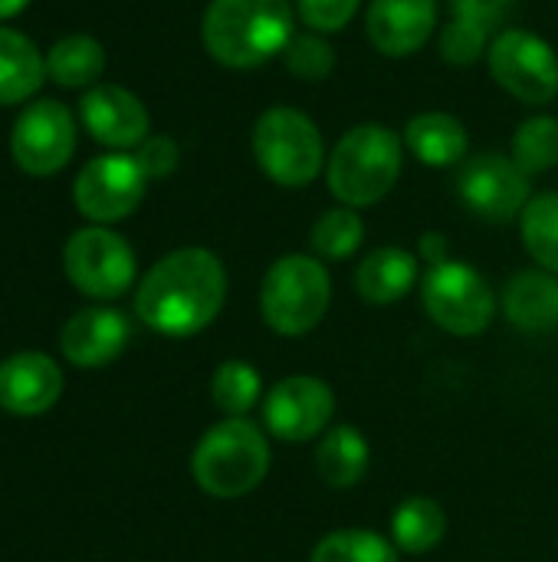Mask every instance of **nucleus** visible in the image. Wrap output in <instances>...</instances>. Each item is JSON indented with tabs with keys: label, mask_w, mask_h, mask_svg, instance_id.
Segmentation results:
<instances>
[{
	"label": "nucleus",
	"mask_w": 558,
	"mask_h": 562,
	"mask_svg": "<svg viewBox=\"0 0 558 562\" xmlns=\"http://www.w3.org/2000/svg\"><path fill=\"white\" fill-rule=\"evenodd\" d=\"M105 72V49L99 40L86 33L62 36L46 53V76L66 89L99 86V76Z\"/></svg>",
	"instance_id": "23"
},
{
	"label": "nucleus",
	"mask_w": 558,
	"mask_h": 562,
	"mask_svg": "<svg viewBox=\"0 0 558 562\" xmlns=\"http://www.w3.org/2000/svg\"><path fill=\"white\" fill-rule=\"evenodd\" d=\"M503 313L520 333L558 329V273L520 270L503 290Z\"/></svg>",
	"instance_id": "18"
},
{
	"label": "nucleus",
	"mask_w": 558,
	"mask_h": 562,
	"mask_svg": "<svg viewBox=\"0 0 558 562\" xmlns=\"http://www.w3.org/2000/svg\"><path fill=\"white\" fill-rule=\"evenodd\" d=\"M76 151V122L69 109L56 99L30 102L10 132V155L26 175L46 178L69 165Z\"/></svg>",
	"instance_id": "10"
},
{
	"label": "nucleus",
	"mask_w": 558,
	"mask_h": 562,
	"mask_svg": "<svg viewBox=\"0 0 558 562\" xmlns=\"http://www.w3.org/2000/svg\"><path fill=\"white\" fill-rule=\"evenodd\" d=\"M132 326L118 310L109 306H89L79 310L59 333L62 356L79 369H99L122 356L128 346Z\"/></svg>",
	"instance_id": "16"
},
{
	"label": "nucleus",
	"mask_w": 558,
	"mask_h": 562,
	"mask_svg": "<svg viewBox=\"0 0 558 562\" xmlns=\"http://www.w3.org/2000/svg\"><path fill=\"white\" fill-rule=\"evenodd\" d=\"M437 23V0H372L368 40L382 56L418 53Z\"/></svg>",
	"instance_id": "17"
},
{
	"label": "nucleus",
	"mask_w": 558,
	"mask_h": 562,
	"mask_svg": "<svg viewBox=\"0 0 558 562\" xmlns=\"http://www.w3.org/2000/svg\"><path fill=\"white\" fill-rule=\"evenodd\" d=\"M447 533V514L434 497H408L391 517V543L401 553H431Z\"/></svg>",
	"instance_id": "24"
},
{
	"label": "nucleus",
	"mask_w": 558,
	"mask_h": 562,
	"mask_svg": "<svg viewBox=\"0 0 558 562\" xmlns=\"http://www.w3.org/2000/svg\"><path fill=\"white\" fill-rule=\"evenodd\" d=\"M516 0H454V16L474 20L480 26H487L490 33L510 16Z\"/></svg>",
	"instance_id": "34"
},
{
	"label": "nucleus",
	"mask_w": 558,
	"mask_h": 562,
	"mask_svg": "<svg viewBox=\"0 0 558 562\" xmlns=\"http://www.w3.org/2000/svg\"><path fill=\"white\" fill-rule=\"evenodd\" d=\"M418 257L401 247H378L372 250L355 273V290L372 306H391L411 293L418 283Z\"/></svg>",
	"instance_id": "19"
},
{
	"label": "nucleus",
	"mask_w": 558,
	"mask_h": 562,
	"mask_svg": "<svg viewBox=\"0 0 558 562\" xmlns=\"http://www.w3.org/2000/svg\"><path fill=\"white\" fill-rule=\"evenodd\" d=\"M135 161H138V168H141V175H145L148 181H161V178L174 175V168H178V161H181V148H178V142L168 138V135H148V138L138 145Z\"/></svg>",
	"instance_id": "33"
},
{
	"label": "nucleus",
	"mask_w": 558,
	"mask_h": 562,
	"mask_svg": "<svg viewBox=\"0 0 558 562\" xmlns=\"http://www.w3.org/2000/svg\"><path fill=\"white\" fill-rule=\"evenodd\" d=\"M493 79L526 105H546L558 95L556 49L529 30H503L490 43Z\"/></svg>",
	"instance_id": "9"
},
{
	"label": "nucleus",
	"mask_w": 558,
	"mask_h": 562,
	"mask_svg": "<svg viewBox=\"0 0 558 562\" xmlns=\"http://www.w3.org/2000/svg\"><path fill=\"white\" fill-rule=\"evenodd\" d=\"M362 240H365V224H362L358 211L345 207V204L329 207L312 224V234H309V247L322 260H345L362 247Z\"/></svg>",
	"instance_id": "26"
},
{
	"label": "nucleus",
	"mask_w": 558,
	"mask_h": 562,
	"mask_svg": "<svg viewBox=\"0 0 558 562\" xmlns=\"http://www.w3.org/2000/svg\"><path fill=\"white\" fill-rule=\"evenodd\" d=\"M493 33L474 20L454 16V23L444 26L441 33V56L451 66H474L483 53H490V40Z\"/></svg>",
	"instance_id": "31"
},
{
	"label": "nucleus",
	"mask_w": 558,
	"mask_h": 562,
	"mask_svg": "<svg viewBox=\"0 0 558 562\" xmlns=\"http://www.w3.org/2000/svg\"><path fill=\"white\" fill-rule=\"evenodd\" d=\"M424 313L451 336H480L497 316V293L483 273L460 260H444L424 273Z\"/></svg>",
	"instance_id": "7"
},
{
	"label": "nucleus",
	"mask_w": 558,
	"mask_h": 562,
	"mask_svg": "<svg viewBox=\"0 0 558 562\" xmlns=\"http://www.w3.org/2000/svg\"><path fill=\"white\" fill-rule=\"evenodd\" d=\"M401 161V138L388 125H355L339 138V145L329 155V191L345 207H372L398 184Z\"/></svg>",
	"instance_id": "4"
},
{
	"label": "nucleus",
	"mask_w": 558,
	"mask_h": 562,
	"mask_svg": "<svg viewBox=\"0 0 558 562\" xmlns=\"http://www.w3.org/2000/svg\"><path fill=\"white\" fill-rule=\"evenodd\" d=\"M227 300V273L217 254L181 247L161 257L135 293L138 319L171 339L207 329Z\"/></svg>",
	"instance_id": "1"
},
{
	"label": "nucleus",
	"mask_w": 558,
	"mask_h": 562,
	"mask_svg": "<svg viewBox=\"0 0 558 562\" xmlns=\"http://www.w3.org/2000/svg\"><path fill=\"white\" fill-rule=\"evenodd\" d=\"M309 562H398V547L372 530H335L316 543Z\"/></svg>",
	"instance_id": "27"
},
{
	"label": "nucleus",
	"mask_w": 558,
	"mask_h": 562,
	"mask_svg": "<svg viewBox=\"0 0 558 562\" xmlns=\"http://www.w3.org/2000/svg\"><path fill=\"white\" fill-rule=\"evenodd\" d=\"M335 415L332 389L316 375H289L280 379L263 398V422L266 431L280 441H312L326 435Z\"/></svg>",
	"instance_id": "13"
},
{
	"label": "nucleus",
	"mask_w": 558,
	"mask_h": 562,
	"mask_svg": "<svg viewBox=\"0 0 558 562\" xmlns=\"http://www.w3.org/2000/svg\"><path fill=\"white\" fill-rule=\"evenodd\" d=\"M368 461H372V448L355 425L329 428L319 441V451H316L319 477L335 491L355 487L368 474Z\"/></svg>",
	"instance_id": "22"
},
{
	"label": "nucleus",
	"mask_w": 558,
	"mask_h": 562,
	"mask_svg": "<svg viewBox=\"0 0 558 562\" xmlns=\"http://www.w3.org/2000/svg\"><path fill=\"white\" fill-rule=\"evenodd\" d=\"M283 63L296 79L319 82L329 79L335 69V49L322 40V33H296L283 49Z\"/></svg>",
	"instance_id": "30"
},
{
	"label": "nucleus",
	"mask_w": 558,
	"mask_h": 562,
	"mask_svg": "<svg viewBox=\"0 0 558 562\" xmlns=\"http://www.w3.org/2000/svg\"><path fill=\"white\" fill-rule=\"evenodd\" d=\"M62 395V372L43 352H16L0 362V408L16 418L49 412Z\"/></svg>",
	"instance_id": "15"
},
{
	"label": "nucleus",
	"mask_w": 558,
	"mask_h": 562,
	"mask_svg": "<svg viewBox=\"0 0 558 562\" xmlns=\"http://www.w3.org/2000/svg\"><path fill=\"white\" fill-rule=\"evenodd\" d=\"M210 395H214V405L227 415V418H243L263 395V382H260V372L250 366V362H240V359H230L224 362L214 379H210Z\"/></svg>",
	"instance_id": "28"
},
{
	"label": "nucleus",
	"mask_w": 558,
	"mask_h": 562,
	"mask_svg": "<svg viewBox=\"0 0 558 562\" xmlns=\"http://www.w3.org/2000/svg\"><path fill=\"white\" fill-rule=\"evenodd\" d=\"M69 283L92 300H115L135 283V250L102 224L76 231L62 247Z\"/></svg>",
	"instance_id": "8"
},
{
	"label": "nucleus",
	"mask_w": 558,
	"mask_h": 562,
	"mask_svg": "<svg viewBox=\"0 0 558 562\" xmlns=\"http://www.w3.org/2000/svg\"><path fill=\"white\" fill-rule=\"evenodd\" d=\"M201 36L207 53L230 69H257L283 56L293 33L289 0H210Z\"/></svg>",
	"instance_id": "2"
},
{
	"label": "nucleus",
	"mask_w": 558,
	"mask_h": 562,
	"mask_svg": "<svg viewBox=\"0 0 558 562\" xmlns=\"http://www.w3.org/2000/svg\"><path fill=\"white\" fill-rule=\"evenodd\" d=\"M520 234H523V247L529 250V257L549 270L558 273V194H536L529 198L526 211L520 214Z\"/></svg>",
	"instance_id": "25"
},
{
	"label": "nucleus",
	"mask_w": 558,
	"mask_h": 562,
	"mask_svg": "<svg viewBox=\"0 0 558 562\" xmlns=\"http://www.w3.org/2000/svg\"><path fill=\"white\" fill-rule=\"evenodd\" d=\"M457 194L477 217L506 224L516 221L529 204V175L513 158L487 151L460 168Z\"/></svg>",
	"instance_id": "12"
},
{
	"label": "nucleus",
	"mask_w": 558,
	"mask_h": 562,
	"mask_svg": "<svg viewBox=\"0 0 558 562\" xmlns=\"http://www.w3.org/2000/svg\"><path fill=\"white\" fill-rule=\"evenodd\" d=\"M421 254H424V260H428L431 267H437V263L451 260V254H447V237H444V234H437V231L424 234V237H421Z\"/></svg>",
	"instance_id": "35"
},
{
	"label": "nucleus",
	"mask_w": 558,
	"mask_h": 562,
	"mask_svg": "<svg viewBox=\"0 0 558 562\" xmlns=\"http://www.w3.org/2000/svg\"><path fill=\"white\" fill-rule=\"evenodd\" d=\"M148 178L141 175L135 155H99L92 158L72 184V201L82 217L95 224H115L138 211Z\"/></svg>",
	"instance_id": "11"
},
{
	"label": "nucleus",
	"mask_w": 558,
	"mask_h": 562,
	"mask_svg": "<svg viewBox=\"0 0 558 562\" xmlns=\"http://www.w3.org/2000/svg\"><path fill=\"white\" fill-rule=\"evenodd\" d=\"M513 161L533 178L558 165V119L533 115L513 135Z\"/></svg>",
	"instance_id": "29"
},
{
	"label": "nucleus",
	"mask_w": 558,
	"mask_h": 562,
	"mask_svg": "<svg viewBox=\"0 0 558 562\" xmlns=\"http://www.w3.org/2000/svg\"><path fill=\"white\" fill-rule=\"evenodd\" d=\"M46 79V59L20 30L0 26V105L26 102Z\"/></svg>",
	"instance_id": "21"
},
{
	"label": "nucleus",
	"mask_w": 558,
	"mask_h": 562,
	"mask_svg": "<svg viewBox=\"0 0 558 562\" xmlns=\"http://www.w3.org/2000/svg\"><path fill=\"white\" fill-rule=\"evenodd\" d=\"M358 3L362 0H296V10L312 33H335L355 16Z\"/></svg>",
	"instance_id": "32"
},
{
	"label": "nucleus",
	"mask_w": 558,
	"mask_h": 562,
	"mask_svg": "<svg viewBox=\"0 0 558 562\" xmlns=\"http://www.w3.org/2000/svg\"><path fill=\"white\" fill-rule=\"evenodd\" d=\"M79 115L86 132L105 148H135L148 138L151 125L141 99L112 82L92 86L79 102Z\"/></svg>",
	"instance_id": "14"
},
{
	"label": "nucleus",
	"mask_w": 558,
	"mask_h": 562,
	"mask_svg": "<svg viewBox=\"0 0 558 562\" xmlns=\"http://www.w3.org/2000/svg\"><path fill=\"white\" fill-rule=\"evenodd\" d=\"M270 471V441L247 418H227L197 441L191 458L194 484L217 497L237 501L263 484Z\"/></svg>",
	"instance_id": "3"
},
{
	"label": "nucleus",
	"mask_w": 558,
	"mask_h": 562,
	"mask_svg": "<svg viewBox=\"0 0 558 562\" xmlns=\"http://www.w3.org/2000/svg\"><path fill=\"white\" fill-rule=\"evenodd\" d=\"M26 3H30V0H0V20H10V16H16V13H23Z\"/></svg>",
	"instance_id": "36"
},
{
	"label": "nucleus",
	"mask_w": 558,
	"mask_h": 562,
	"mask_svg": "<svg viewBox=\"0 0 558 562\" xmlns=\"http://www.w3.org/2000/svg\"><path fill=\"white\" fill-rule=\"evenodd\" d=\"M253 158L280 188H306L326 165V145L306 112L276 105L253 125Z\"/></svg>",
	"instance_id": "6"
},
{
	"label": "nucleus",
	"mask_w": 558,
	"mask_h": 562,
	"mask_svg": "<svg viewBox=\"0 0 558 562\" xmlns=\"http://www.w3.org/2000/svg\"><path fill=\"white\" fill-rule=\"evenodd\" d=\"M332 303V280L319 257L286 254L280 257L260 286V313L266 326L280 336H306L312 333Z\"/></svg>",
	"instance_id": "5"
},
{
	"label": "nucleus",
	"mask_w": 558,
	"mask_h": 562,
	"mask_svg": "<svg viewBox=\"0 0 558 562\" xmlns=\"http://www.w3.org/2000/svg\"><path fill=\"white\" fill-rule=\"evenodd\" d=\"M405 145L411 155L431 168H451L464 161L470 135L464 122L451 112H421L405 125Z\"/></svg>",
	"instance_id": "20"
}]
</instances>
